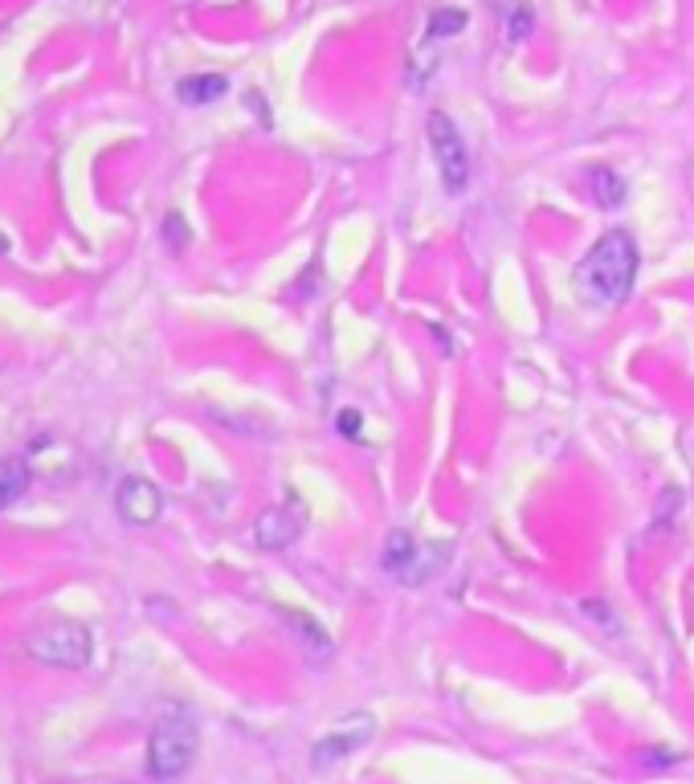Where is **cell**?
I'll return each instance as SVG.
<instances>
[{"label": "cell", "instance_id": "cell-1", "mask_svg": "<svg viewBox=\"0 0 694 784\" xmlns=\"http://www.w3.org/2000/svg\"><path fill=\"white\" fill-rule=\"evenodd\" d=\"M637 266H642V254H637L633 233L609 230L576 266V291L592 307H617L633 291Z\"/></svg>", "mask_w": 694, "mask_h": 784}, {"label": "cell", "instance_id": "cell-2", "mask_svg": "<svg viewBox=\"0 0 694 784\" xmlns=\"http://www.w3.org/2000/svg\"><path fill=\"white\" fill-rule=\"evenodd\" d=\"M201 748V727L188 711H172L152 727L148 739V776L152 781H176L192 769Z\"/></svg>", "mask_w": 694, "mask_h": 784}, {"label": "cell", "instance_id": "cell-3", "mask_svg": "<svg viewBox=\"0 0 694 784\" xmlns=\"http://www.w3.org/2000/svg\"><path fill=\"white\" fill-rule=\"evenodd\" d=\"M25 650H30V658L42 662V666L82 670L94 654V637L91 630L78 625V621H49V625H37V630L25 637Z\"/></svg>", "mask_w": 694, "mask_h": 784}, {"label": "cell", "instance_id": "cell-4", "mask_svg": "<svg viewBox=\"0 0 694 784\" xmlns=\"http://www.w3.org/2000/svg\"><path fill=\"white\" fill-rule=\"evenodd\" d=\"M449 564V548L446 543H433V548H416L413 536L409 531H392L385 543V572L388 576H397L401 585L416 588L433 581L437 572Z\"/></svg>", "mask_w": 694, "mask_h": 784}, {"label": "cell", "instance_id": "cell-5", "mask_svg": "<svg viewBox=\"0 0 694 784\" xmlns=\"http://www.w3.org/2000/svg\"><path fill=\"white\" fill-rule=\"evenodd\" d=\"M425 131H430V148L437 155V168H442V180H446V192L449 197H458L470 180V152H466L462 143V131L458 124L449 119L446 110H430V119H425Z\"/></svg>", "mask_w": 694, "mask_h": 784}, {"label": "cell", "instance_id": "cell-6", "mask_svg": "<svg viewBox=\"0 0 694 784\" xmlns=\"http://www.w3.org/2000/svg\"><path fill=\"white\" fill-rule=\"evenodd\" d=\"M376 736V719L368 711H355V715H343L331 732H327L319 744H315V769H327V764H340L352 752H360L368 739Z\"/></svg>", "mask_w": 694, "mask_h": 784}, {"label": "cell", "instance_id": "cell-7", "mask_svg": "<svg viewBox=\"0 0 694 784\" xmlns=\"http://www.w3.org/2000/svg\"><path fill=\"white\" fill-rule=\"evenodd\" d=\"M303 531V511L294 507V503H278V507H266L254 523V539H258V548L266 552H282V548H291L294 539Z\"/></svg>", "mask_w": 694, "mask_h": 784}, {"label": "cell", "instance_id": "cell-8", "mask_svg": "<svg viewBox=\"0 0 694 784\" xmlns=\"http://www.w3.org/2000/svg\"><path fill=\"white\" fill-rule=\"evenodd\" d=\"M115 507H119L123 523H131V527H148V523L160 519V511H164V494H160V487H155L152 478H127L123 487H119Z\"/></svg>", "mask_w": 694, "mask_h": 784}, {"label": "cell", "instance_id": "cell-9", "mask_svg": "<svg viewBox=\"0 0 694 784\" xmlns=\"http://www.w3.org/2000/svg\"><path fill=\"white\" fill-rule=\"evenodd\" d=\"M230 91V82L221 74H192V78H180V86L176 94L185 98L188 107H204V103H216L221 94Z\"/></svg>", "mask_w": 694, "mask_h": 784}, {"label": "cell", "instance_id": "cell-10", "mask_svg": "<svg viewBox=\"0 0 694 784\" xmlns=\"http://www.w3.org/2000/svg\"><path fill=\"white\" fill-rule=\"evenodd\" d=\"M30 482H33V475H30V461L25 458L0 461V511L13 507L16 499L30 491Z\"/></svg>", "mask_w": 694, "mask_h": 784}, {"label": "cell", "instance_id": "cell-11", "mask_svg": "<svg viewBox=\"0 0 694 784\" xmlns=\"http://www.w3.org/2000/svg\"><path fill=\"white\" fill-rule=\"evenodd\" d=\"M592 197L601 209H617L625 200V180L613 168H592Z\"/></svg>", "mask_w": 694, "mask_h": 784}, {"label": "cell", "instance_id": "cell-12", "mask_svg": "<svg viewBox=\"0 0 694 784\" xmlns=\"http://www.w3.org/2000/svg\"><path fill=\"white\" fill-rule=\"evenodd\" d=\"M286 621H291V630H294V633H303L310 646H315V662H327V658H331V642H327L324 633L315 630V621H310L307 613H286Z\"/></svg>", "mask_w": 694, "mask_h": 784}, {"label": "cell", "instance_id": "cell-13", "mask_svg": "<svg viewBox=\"0 0 694 784\" xmlns=\"http://www.w3.org/2000/svg\"><path fill=\"white\" fill-rule=\"evenodd\" d=\"M462 30H466L462 9H437V13H430V25H425L430 37H454V33H462Z\"/></svg>", "mask_w": 694, "mask_h": 784}, {"label": "cell", "instance_id": "cell-14", "mask_svg": "<svg viewBox=\"0 0 694 784\" xmlns=\"http://www.w3.org/2000/svg\"><path fill=\"white\" fill-rule=\"evenodd\" d=\"M531 21H536V13H531L527 4H515V13H510V21H507V37H510V42H524L527 30H531Z\"/></svg>", "mask_w": 694, "mask_h": 784}, {"label": "cell", "instance_id": "cell-15", "mask_svg": "<svg viewBox=\"0 0 694 784\" xmlns=\"http://www.w3.org/2000/svg\"><path fill=\"white\" fill-rule=\"evenodd\" d=\"M340 433L343 437H360V413L355 409H343L340 413Z\"/></svg>", "mask_w": 694, "mask_h": 784}, {"label": "cell", "instance_id": "cell-16", "mask_svg": "<svg viewBox=\"0 0 694 784\" xmlns=\"http://www.w3.org/2000/svg\"><path fill=\"white\" fill-rule=\"evenodd\" d=\"M164 237H172V246H180V242H188V233H185V221H180V217H168V221H164Z\"/></svg>", "mask_w": 694, "mask_h": 784}, {"label": "cell", "instance_id": "cell-17", "mask_svg": "<svg viewBox=\"0 0 694 784\" xmlns=\"http://www.w3.org/2000/svg\"><path fill=\"white\" fill-rule=\"evenodd\" d=\"M0 254H9V242H4V237H0Z\"/></svg>", "mask_w": 694, "mask_h": 784}]
</instances>
